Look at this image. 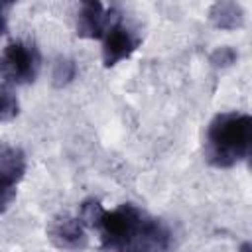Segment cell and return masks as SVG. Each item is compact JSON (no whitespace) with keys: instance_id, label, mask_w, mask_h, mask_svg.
<instances>
[{"instance_id":"obj_13","label":"cell","mask_w":252,"mask_h":252,"mask_svg":"<svg viewBox=\"0 0 252 252\" xmlns=\"http://www.w3.org/2000/svg\"><path fill=\"white\" fill-rule=\"evenodd\" d=\"M8 8H10V4L0 2V35H4L6 30H8V20H6V10Z\"/></svg>"},{"instance_id":"obj_11","label":"cell","mask_w":252,"mask_h":252,"mask_svg":"<svg viewBox=\"0 0 252 252\" xmlns=\"http://www.w3.org/2000/svg\"><path fill=\"white\" fill-rule=\"evenodd\" d=\"M77 77V63L69 57H59L55 63H53V73H51V79H53V85L55 87H65L69 85L73 79Z\"/></svg>"},{"instance_id":"obj_2","label":"cell","mask_w":252,"mask_h":252,"mask_svg":"<svg viewBox=\"0 0 252 252\" xmlns=\"http://www.w3.org/2000/svg\"><path fill=\"white\" fill-rule=\"evenodd\" d=\"M148 220L150 215L132 203H122L112 211L104 209L94 228L100 238V250L134 252Z\"/></svg>"},{"instance_id":"obj_10","label":"cell","mask_w":252,"mask_h":252,"mask_svg":"<svg viewBox=\"0 0 252 252\" xmlns=\"http://www.w3.org/2000/svg\"><path fill=\"white\" fill-rule=\"evenodd\" d=\"M20 112V100L12 87L0 85V122H10Z\"/></svg>"},{"instance_id":"obj_6","label":"cell","mask_w":252,"mask_h":252,"mask_svg":"<svg viewBox=\"0 0 252 252\" xmlns=\"http://www.w3.org/2000/svg\"><path fill=\"white\" fill-rule=\"evenodd\" d=\"M47 238L55 248L69 252H79L89 244L87 228L77 219V215H69V213H61L49 220Z\"/></svg>"},{"instance_id":"obj_9","label":"cell","mask_w":252,"mask_h":252,"mask_svg":"<svg viewBox=\"0 0 252 252\" xmlns=\"http://www.w3.org/2000/svg\"><path fill=\"white\" fill-rule=\"evenodd\" d=\"M102 213H104L102 203H100L98 199H94V197H89V199H85V201L79 205L77 219L83 222L85 228L94 230L96 224H98V220H100V217H102Z\"/></svg>"},{"instance_id":"obj_7","label":"cell","mask_w":252,"mask_h":252,"mask_svg":"<svg viewBox=\"0 0 252 252\" xmlns=\"http://www.w3.org/2000/svg\"><path fill=\"white\" fill-rule=\"evenodd\" d=\"M140 35L120 20L102 37V65L114 67L120 61L128 59L140 47Z\"/></svg>"},{"instance_id":"obj_1","label":"cell","mask_w":252,"mask_h":252,"mask_svg":"<svg viewBox=\"0 0 252 252\" xmlns=\"http://www.w3.org/2000/svg\"><path fill=\"white\" fill-rule=\"evenodd\" d=\"M252 150V116L246 112H220L207 128L205 156L213 167L226 169L248 159Z\"/></svg>"},{"instance_id":"obj_12","label":"cell","mask_w":252,"mask_h":252,"mask_svg":"<svg viewBox=\"0 0 252 252\" xmlns=\"http://www.w3.org/2000/svg\"><path fill=\"white\" fill-rule=\"evenodd\" d=\"M236 59H238V53H236L232 47H228V45L217 47V49L211 53V63H213L215 67H228V65H232Z\"/></svg>"},{"instance_id":"obj_5","label":"cell","mask_w":252,"mask_h":252,"mask_svg":"<svg viewBox=\"0 0 252 252\" xmlns=\"http://www.w3.org/2000/svg\"><path fill=\"white\" fill-rule=\"evenodd\" d=\"M122 20L114 8H104L98 0H87L77 14V35L85 39H102L108 30Z\"/></svg>"},{"instance_id":"obj_8","label":"cell","mask_w":252,"mask_h":252,"mask_svg":"<svg viewBox=\"0 0 252 252\" xmlns=\"http://www.w3.org/2000/svg\"><path fill=\"white\" fill-rule=\"evenodd\" d=\"M209 18L220 30H236L244 24V10L236 2H217L213 4Z\"/></svg>"},{"instance_id":"obj_3","label":"cell","mask_w":252,"mask_h":252,"mask_svg":"<svg viewBox=\"0 0 252 252\" xmlns=\"http://www.w3.org/2000/svg\"><path fill=\"white\" fill-rule=\"evenodd\" d=\"M41 69V55L37 47L26 39H12L0 51V79L2 85L20 87L37 79Z\"/></svg>"},{"instance_id":"obj_4","label":"cell","mask_w":252,"mask_h":252,"mask_svg":"<svg viewBox=\"0 0 252 252\" xmlns=\"http://www.w3.org/2000/svg\"><path fill=\"white\" fill-rule=\"evenodd\" d=\"M28 169L26 154L22 148L0 142V215L10 209L16 199L18 185Z\"/></svg>"}]
</instances>
